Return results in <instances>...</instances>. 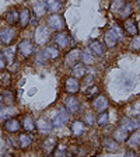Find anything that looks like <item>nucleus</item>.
Wrapping results in <instances>:
<instances>
[{"label":"nucleus","mask_w":140,"mask_h":157,"mask_svg":"<svg viewBox=\"0 0 140 157\" xmlns=\"http://www.w3.org/2000/svg\"><path fill=\"white\" fill-rule=\"evenodd\" d=\"M36 51V45L32 39H21L17 45V55L20 59H29L31 56L35 53Z\"/></svg>","instance_id":"nucleus-1"},{"label":"nucleus","mask_w":140,"mask_h":157,"mask_svg":"<svg viewBox=\"0 0 140 157\" xmlns=\"http://www.w3.org/2000/svg\"><path fill=\"white\" fill-rule=\"evenodd\" d=\"M49 39H51V29H49L48 25L42 24V25H38L35 29V33H34V42L35 45H46L49 42Z\"/></svg>","instance_id":"nucleus-2"},{"label":"nucleus","mask_w":140,"mask_h":157,"mask_svg":"<svg viewBox=\"0 0 140 157\" xmlns=\"http://www.w3.org/2000/svg\"><path fill=\"white\" fill-rule=\"evenodd\" d=\"M17 35L18 34H17V29L14 28V25H6L0 28V42L6 46L11 45L16 41Z\"/></svg>","instance_id":"nucleus-3"},{"label":"nucleus","mask_w":140,"mask_h":157,"mask_svg":"<svg viewBox=\"0 0 140 157\" xmlns=\"http://www.w3.org/2000/svg\"><path fill=\"white\" fill-rule=\"evenodd\" d=\"M46 25L49 27V29H53V31H58V33L63 31L66 28L65 17L60 13H52L46 18Z\"/></svg>","instance_id":"nucleus-4"},{"label":"nucleus","mask_w":140,"mask_h":157,"mask_svg":"<svg viewBox=\"0 0 140 157\" xmlns=\"http://www.w3.org/2000/svg\"><path fill=\"white\" fill-rule=\"evenodd\" d=\"M58 143H59L58 136L49 135V136H46L45 139L41 142V150H42V153L45 154V156H52V153L58 149Z\"/></svg>","instance_id":"nucleus-5"},{"label":"nucleus","mask_w":140,"mask_h":157,"mask_svg":"<svg viewBox=\"0 0 140 157\" xmlns=\"http://www.w3.org/2000/svg\"><path fill=\"white\" fill-rule=\"evenodd\" d=\"M81 53H83V49L80 48H72L66 53L65 56V66L69 69H72L74 65L81 62Z\"/></svg>","instance_id":"nucleus-6"},{"label":"nucleus","mask_w":140,"mask_h":157,"mask_svg":"<svg viewBox=\"0 0 140 157\" xmlns=\"http://www.w3.org/2000/svg\"><path fill=\"white\" fill-rule=\"evenodd\" d=\"M65 91L70 95H76L81 91V83L78 82V78L73 77V76H69L65 78Z\"/></svg>","instance_id":"nucleus-7"},{"label":"nucleus","mask_w":140,"mask_h":157,"mask_svg":"<svg viewBox=\"0 0 140 157\" xmlns=\"http://www.w3.org/2000/svg\"><path fill=\"white\" fill-rule=\"evenodd\" d=\"M53 42H55V45L58 46L59 49H66L72 45L73 41H72L70 34H67L66 31H59V33L53 36Z\"/></svg>","instance_id":"nucleus-8"},{"label":"nucleus","mask_w":140,"mask_h":157,"mask_svg":"<svg viewBox=\"0 0 140 157\" xmlns=\"http://www.w3.org/2000/svg\"><path fill=\"white\" fill-rule=\"evenodd\" d=\"M63 105H65V108L67 109L69 114H77V112L80 111V108H81L80 100H78L76 95H70V94L63 100Z\"/></svg>","instance_id":"nucleus-9"},{"label":"nucleus","mask_w":140,"mask_h":157,"mask_svg":"<svg viewBox=\"0 0 140 157\" xmlns=\"http://www.w3.org/2000/svg\"><path fill=\"white\" fill-rule=\"evenodd\" d=\"M31 18H32V11L28 7H23L20 10L18 14V25L21 29H25L27 27L31 24Z\"/></svg>","instance_id":"nucleus-10"},{"label":"nucleus","mask_w":140,"mask_h":157,"mask_svg":"<svg viewBox=\"0 0 140 157\" xmlns=\"http://www.w3.org/2000/svg\"><path fill=\"white\" fill-rule=\"evenodd\" d=\"M121 126L125 131H127L129 133L134 132L137 129H140V117H131V118H125L121 122Z\"/></svg>","instance_id":"nucleus-11"},{"label":"nucleus","mask_w":140,"mask_h":157,"mask_svg":"<svg viewBox=\"0 0 140 157\" xmlns=\"http://www.w3.org/2000/svg\"><path fill=\"white\" fill-rule=\"evenodd\" d=\"M3 128L7 133H18L21 131V121L18 118H7L3 124Z\"/></svg>","instance_id":"nucleus-12"},{"label":"nucleus","mask_w":140,"mask_h":157,"mask_svg":"<svg viewBox=\"0 0 140 157\" xmlns=\"http://www.w3.org/2000/svg\"><path fill=\"white\" fill-rule=\"evenodd\" d=\"M91 105L97 112H102V111H107V108L109 107V102H108V98L105 95L98 94L93 98Z\"/></svg>","instance_id":"nucleus-13"},{"label":"nucleus","mask_w":140,"mask_h":157,"mask_svg":"<svg viewBox=\"0 0 140 157\" xmlns=\"http://www.w3.org/2000/svg\"><path fill=\"white\" fill-rule=\"evenodd\" d=\"M31 11L34 13L35 18H42V17H45V14L48 13L45 0H32V10H31Z\"/></svg>","instance_id":"nucleus-14"},{"label":"nucleus","mask_w":140,"mask_h":157,"mask_svg":"<svg viewBox=\"0 0 140 157\" xmlns=\"http://www.w3.org/2000/svg\"><path fill=\"white\" fill-rule=\"evenodd\" d=\"M52 125L53 128H62L63 125H66L69 122V114H67V109H60V111L58 112V114L55 115V117L52 118Z\"/></svg>","instance_id":"nucleus-15"},{"label":"nucleus","mask_w":140,"mask_h":157,"mask_svg":"<svg viewBox=\"0 0 140 157\" xmlns=\"http://www.w3.org/2000/svg\"><path fill=\"white\" fill-rule=\"evenodd\" d=\"M123 28H125V31H126L127 35H131V36L139 35V24H137L136 20L132 18V17H129V18L125 20Z\"/></svg>","instance_id":"nucleus-16"},{"label":"nucleus","mask_w":140,"mask_h":157,"mask_svg":"<svg viewBox=\"0 0 140 157\" xmlns=\"http://www.w3.org/2000/svg\"><path fill=\"white\" fill-rule=\"evenodd\" d=\"M118 39H119V36H118L116 31L114 28L108 29L107 33L104 34V44L107 48H115L118 44Z\"/></svg>","instance_id":"nucleus-17"},{"label":"nucleus","mask_w":140,"mask_h":157,"mask_svg":"<svg viewBox=\"0 0 140 157\" xmlns=\"http://www.w3.org/2000/svg\"><path fill=\"white\" fill-rule=\"evenodd\" d=\"M35 125H36V131L41 132V133H51L53 129V125L52 122L46 119V118H39L35 121Z\"/></svg>","instance_id":"nucleus-18"},{"label":"nucleus","mask_w":140,"mask_h":157,"mask_svg":"<svg viewBox=\"0 0 140 157\" xmlns=\"http://www.w3.org/2000/svg\"><path fill=\"white\" fill-rule=\"evenodd\" d=\"M0 102L4 105V107H11L16 102V94H14L11 90H3L2 94H0Z\"/></svg>","instance_id":"nucleus-19"},{"label":"nucleus","mask_w":140,"mask_h":157,"mask_svg":"<svg viewBox=\"0 0 140 157\" xmlns=\"http://www.w3.org/2000/svg\"><path fill=\"white\" fill-rule=\"evenodd\" d=\"M17 143H18V147L21 149V150H27V149H29L31 144H32V136H31L28 132H25V133H20Z\"/></svg>","instance_id":"nucleus-20"},{"label":"nucleus","mask_w":140,"mask_h":157,"mask_svg":"<svg viewBox=\"0 0 140 157\" xmlns=\"http://www.w3.org/2000/svg\"><path fill=\"white\" fill-rule=\"evenodd\" d=\"M70 132H72V135L74 137H80L84 135L85 132V124L83 121H78V119H76V121L72 122V126H70Z\"/></svg>","instance_id":"nucleus-21"},{"label":"nucleus","mask_w":140,"mask_h":157,"mask_svg":"<svg viewBox=\"0 0 140 157\" xmlns=\"http://www.w3.org/2000/svg\"><path fill=\"white\" fill-rule=\"evenodd\" d=\"M21 128H23L25 132L31 133V132L36 131V125H35V121L31 115H24L23 119H21Z\"/></svg>","instance_id":"nucleus-22"},{"label":"nucleus","mask_w":140,"mask_h":157,"mask_svg":"<svg viewBox=\"0 0 140 157\" xmlns=\"http://www.w3.org/2000/svg\"><path fill=\"white\" fill-rule=\"evenodd\" d=\"M102 147H104L105 151L115 153V151L119 150V143L115 140L114 137H105L104 140H102Z\"/></svg>","instance_id":"nucleus-23"},{"label":"nucleus","mask_w":140,"mask_h":157,"mask_svg":"<svg viewBox=\"0 0 140 157\" xmlns=\"http://www.w3.org/2000/svg\"><path fill=\"white\" fill-rule=\"evenodd\" d=\"M70 70H72V76L76 78H83L87 75V67H85L84 63H77V65H74Z\"/></svg>","instance_id":"nucleus-24"},{"label":"nucleus","mask_w":140,"mask_h":157,"mask_svg":"<svg viewBox=\"0 0 140 157\" xmlns=\"http://www.w3.org/2000/svg\"><path fill=\"white\" fill-rule=\"evenodd\" d=\"M112 137H114L118 143H122V142H126L127 140V137H129V132L125 131L122 126H119V128H116V129L114 131Z\"/></svg>","instance_id":"nucleus-25"},{"label":"nucleus","mask_w":140,"mask_h":157,"mask_svg":"<svg viewBox=\"0 0 140 157\" xmlns=\"http://www.w3.org/2000/svg\"><path fill=\"white\" fill-rule=\"evenodd\" d=\"M18 14H20V11H17L16 9H10L6 13V16H4L6 23L9 24V25H16V24H18Z\"/></svg>","instance_id":"nucleus-26"},{"label":"nucleus","mask_w":140,"mask_h":157,"mask_svg":"<svg viewBox=\"0 0 140 157\" xmlns=\"http://www.w3.org/2000/svg\"><path fill=\"white\" fill-rule=\"evenodd\" d=\"M88 48L93 51V53H95V55H98V56H101V55H104L105 53V45L101 42V41H98V39L91 41Z\"/></svg>","instance_id":"nucleus-27"},{"label":"nucleus","mask_w":140,"mask_h":157,"mask_svg":"<svg viewBox=\"0 0 140 157\" xmlns=\"http://www.w3.org/2000/svg\"><path fill=\"white\" fill-rule=\"evenodd\" d=\"M11 82H13V77H11V73L9 70H0V86L2 87H10L11 86Z\"/></svg>","instance_id":"nucleus-28"},{"label":"nucleus","mask_w":140,"mask_h":157,"mask_svg":"<svg viewBox=\"0 0 140 157\" xmlns=\"http://www.w3.org/2000/svg\"><path fill=\"white\" fill-rule=\"evenodd\" d=\"M126 142H127V146L131 147V149H133V147H139L140 146V129L132 132V135L127 137Z\"/></svg>","instance_id":"nucleus-29"},{"label":"nucleus","mask_w":140,"mask_h":157,"mask_svg":"<svg viewBox=\"0 0 140 157\" xmlns=\"http://www.w3.org/2000/svg\"><path fill=\"white\" fill-rule=\"evenodd\" d=\"M46 3V9L48 11L51 13H60V10H62V3L58 2V0H45Z\"/></svg>","instance_id":"nucleus-30"},{"label":"nucleus","mask_w":140,"mask_h":157,"mask_svg":"<svg viewBox=\"0 0 140 157\" xmlns=\"http://www.w3.org/2000/svg\"><path fill=\"white\" fill-rule=\"evenodd\" d=\"M81 62L84 63L85 66H87V65H93V63H94V55H93V51H91L90 48L83 49V53H81Z\"/></svg>","instance_id":"nucleus-31"},{"label":"nucleus","mask_w":140,"mask_h":157,"mask_svg":"<svg viewBox=\"0 0 140 157\" xmlns=\"http://www.w3.org/2000/svg\"><path fill=\"white\" fill-rule=\"evenodd\" d=\"M125 6H126V0H112L111 2V13L119 14Z\"/></svg>","instance_id":"nucleus-32"},{"label":"nucleus","mask_w":140,"mask_h":157,"mask_svg":"<svg viewBox=\"0 0 140 157\" xmlns=\"http://www.w3.org/2000/svg\"><path fill=\"white\" fill-rule=\"evenodd\" d=\"M95 124H97L100 128L107 126V125L109 124V114H108V112H105V111L100 112V114H98V117L95 118Z\"/></svg>","instance_id":"nucleus-33"},{"label":"nucleus","mask_w":140,"mask_h":157,"mask_svg":"<svg viewBox=\"0 0 140 157\" xmlns=\"http://www.w3.org/2000/svg\"><path fill=\"white\" fill-rule=\"evenodd\" d=\"M2 53H3V56L6 58L7 63H13L14 59H16V53H17V48H10V46H7V48H4L3 51H2Z\"/></svg>","instance_id":"nucleus-34"},{"label":"nucleus","mask_w":140,"mask_h":157,"mask_svg":"<svg viewBox=\"0 0 140 157\" xmlns=\"http://www.w3.org/2000/svg\"><path fill=\"white\" fill-rule=\"evenodd\" d=\"M45 51H46V53H48V56H49V59H59L60 58V49L59 48H56V46H53V45H48V46H45Z\"/></svg>","instance_id":"nucleus-35"},{"label":"nucleus","mask_w":140,"mask_h":157,"mask_svg":"<svg viewBox=\"0 0 140 157\" xmlns=\"http://www.w3.org/2000/svg\"><path fill=\"white\" fill-rule=\"evenodd\" d=\"M35 60L38 63H41V65H45L46 62H49V60H51V59H49V56H48V53H46V51H45V48H44V49H39L38 52H36Z\"/></svg>","instance_id":"nucleus-36"},{"label":"nucleus","mask_w":140,"mask_h":157,"mask_svg":"<svg viewBox=\"0 0 140 157\" xmlns=\"http://www.w3.org/2000/svg\"><path fill=\"white\" fill-rule=\"evenodd\" d=\"M132 14H133V6L129 4V3H126V6L122 9V11L119 13V16H121V18L126 20V18H129V17H132Z\"/></svg>","instance_id":"nucleus-37"},{"label":"nucleus","mask_w":140,"mask_h":157,"mask_svg":"<svg viewBox=\"0 0 140 157\" xmlns=\"http://www.w3.org/2000/svg\"><path fill=\"white\" fill-rule=\"evenodd\" d=\"M85 97H90V98H94L95 95H98V86L91 84V87H85V90H83Z\"/></svg>","instance_id":"nucleus-38"},{"label":"nucleus","mask_w":140,"mask_h":157,"mask_svg":"<svg viewBox=\"0 0 140 157\" xmlns=\"http://www.w3.org/2000/svg\"><path fill=\"white\" fill-rule=\"evenodd\" d=\"M83 122L85 124V126H93L95 124V117L93 115V112H85L84 117H83Z\"/></svg>","instance_id":"nucleus-39"},{"label":"nucleus","mask_w":140,"mask_h":157,"mask_svg":"<svg viewBox=\"0 0 140 157\" xmlns=\"http://www.w3.org/2000/svg\"><path fill=\"white\" fill-rule=\"evenodd\" d=\"M66 156H67L66 149H56V150L52 153V157H66Z\"/></svg>","instance_id":"nucleus-40"},{"label":"nucleus","mask_w":140,"mask_h":157,"mask_svg":"<svg viewBox=\"0 0 140 157\" xmlns=\"http://www.w3.org/2000/svg\"><path fill=\"white\" fill-rule=\"evenodd\" d=\"M133 41H132V48L133 49H140V36L139 35H136V36H133Z\"/></svg>","instance_id":"nucleus-41"},{"label":"nucleus","mask_w":140,"mask_h":157,"mask_svg":"<svg viewBox=\"0 0 140 157\" xmlns=\"http://www.w3.org/2000/svg\"><path fill=\"white\" fill-rule=\"evenodd\" d=\"M6 66H7V60H6V58L3 56V53L0 52V70H4Z\"/></svg>","instance_id":"nucleus-42"},{"label":"nucleus","mask_w":140,"mask_h":157,"mask_svg":"<svg viewBox=\"0 0 140 157\" xmlns=\"http://www.w3.org/2000/svg\"><path fill=\"white\" fill-rule=\"evenodd\" d=\"M125 157H139V156H137V153L134 150H127L126 154H125Z\"/></svg>","instance_id":"nucleus-43"},{"label":"nucleus","mask_w":140,"mask_h":157,"mask_svg":"<svg viewBox=\"0 0 140 157\" xmlns=\"http://www.w3.org/2000/svg\"><path fill=\"white\" fill-rule=\"evenodd\" d=\"M3 157H14V156H13V154H9V153H6Z\"/></svg>","instance_id":"nucleus-44"},{"label":"nucleus","mask_w":140,"mask_h":157,"mask_svg":"<svg viewBox=\"0 0 140 157\" xmlns=\"http://www.w3.org/2000/svg\"><path fill=\"white\" fill-rule=\"evenodd\" d=\"M58 2H60V3H65V2H67V0H58Z\"/></svg>","instance_id":"nucleus-45"},{"label":"nucleus","mask_w":140,"mask_h":157,"mask_svg":"<svg viewBox=\"0 0 140 157\" xmlns=\"http://www.w3.org/2000/svg\"><path fill=\"white\" fill-rule=\"evenodd\" d=\"M137 24H139V31H140V23H137Z\"/></svg>","instance_id":"nucleus-46"},{"label":"nucleus","mask_w":140,"mask_h":157,"mask_svg":"<svg viewBox=\"0 0 140 157\" xmlns=\"http://www.w3.org/2000/svg\"><path fill=\"white\" fill-rule=\"evenodd\" d=\"M139 3H140V0H139Z\"/></svg>","instance_id":"nucleus-47"}]
</instances>
